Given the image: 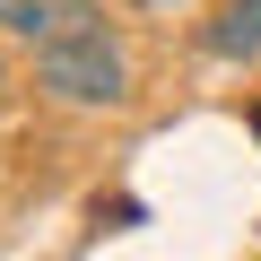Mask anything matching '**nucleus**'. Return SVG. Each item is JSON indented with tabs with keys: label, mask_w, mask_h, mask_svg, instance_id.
<instances>
[{
	"label": "nucleus",
	"mask_w": 261,
	"mask_h": 261,
	"mask_svg": "<svg viewBox=\"0 0 261 261\" xmlns=\"http://www.w3.org/2000/svg\"><path fill=\"white\" fill-rule=\"evenodd\" d=\"M200 44H209L218 61H252V53H261V0H226Z\"/></svg>",
	"instance_id": "7ed1b4c3"
},
{
	"label": "nucleus",
	"mask_w": 261,
	"mask_h": 261,
	"mask_svg": "<svg viewBox=\"0 0 261 261\" xmlns=\"http://www.w3.org/2000/svg\"><path fill=\"white\" fill-rule=\"evenodd\" d=\"M252 140H261V96H252Z\"/></svg>",
	"instance_id": "39448f33"
},
{
	"label": "nucleus",
	"mask_w": 261,
	"mask_h": 261,
	"mask_svg": "<svg viewBox=\"0 0 261 261\" xmlns=\"http://www.w3.org/2000/svg\"><path fill=\"white\" fill-rule=\"evenodd\" d=\"M140 9H148V18H166V9H192V0H140Z\"/></svg>",
	"instance_id": "20e7f679"
},
{
	"label": "nucleus",
	"mask_w": 261,
	"mask_h": 261,
	"mask_svg": "<svg viewBox=\"0 0 261 261\" xmlns=\"http://www.w3.org/2000/svg\"><path fill=\"white\" fill-rule=\"evenodd\" d=\"M87 18H105L96 0H0V35H18V44H53Z\"/></svg>",
	"instance_id": "f03ea898"
},
{
	"label": "nucleus",
	"mask_w": 261,
	"mask_h": 261,
	"mask_svg": "<svg viewBox=\"0 0 261 261\" xmlns=\"http://www.w3.org/2000/svg\"><path fill=\"white\" fill-rule=\"evenodd\" d=\"M35 87L70 113H113V105H130V53L105 18H87V27L35 44Z\"/></svg>",
	"instance_id": "f257e3e1"
}]
</instances>
